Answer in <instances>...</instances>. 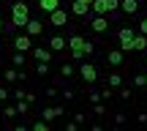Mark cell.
<instances>
[{
    "instance_id": "83f0119b",
    "label": "cell",
    "mask_w": 147,
    "mask_h": 131,
    "mask_svg": "<svg viewBox=\"0 0 147 131\" xmlns=\"http://www.w3.org/2000/svg\"><path fill=\"white\" fill-rule=\"evenodd\" d=\"M74 120H76L79 126H84V123H87V112H74Z\"/></svg>"
},
{
    "instance_id": "5b68a950",
    "label": "cell",
    "mask_w": 147,
    "mask_h": 131,
    "mask_svg": "<svg viewBox=\"0 0 147 131\" xmlns=\"http://www.w3.org/2000/svg\"><path fill=\"white\" fill-rule=\"evenodd\" d=\"M33 47H36V44H33V36H27V33H19V36H14V49L16 52H33Z\"/></svg>"
},
{
    "instance_id": "7a4b0ae2",
    "label": "cell",
    "mask_w": 147,
    "mask_h": 131,
    "mask_svg": "<svg viewBox=\"0 0 147 131\" xmlns=\"http://www.w3.org/2000/svg\"><path fill=\"white\" fill-rule=\"evenodd\" d=\"M90 11H93V14H104V16L117 14V11H120V0H93V3H90Z\"/></svg>"
},
{
    "instance_id": "ba28073f",
    "label": "cell",
    "mask_w": 147,
    "mask_h": 131,
    "mask_svg": "<svg viewBox=\"0 0 147 131\" xmlns=\"http://www.w3.org/2000/svg\"><path fill=\"white\" fill-rule=\"evenodd\" d=\"M65 22H68V11H63V8H55L52 14H49V25H52V27H63Z\"/></svg>"
},
{
    "instance_id": "8992f818",
    "label": "cell",
    "mask_w": 147,
    "mask_h": 131,
    "mask_svg": "<svg viewBox=\"0 0 147 131\" xmlns=\"http://www.w3.org/2000/svg\"><path fill=\"white\" fill-rule=\"evenodd\" d=\"M106 63H109V66H115V68L125 66V52H123L120 47H117V49H109V52H106Z\"/></svg>"
},
{
    "instance_id": "d6986e66",
    "label": "cell",
    "mask_w": 147,
    "mask_h": 131,
    "mask_svg": "<svg viewBox=\"0 0 147 131\" xmlns=\"http://www.w3.org/2000/svg\"><path fill=\"white\" fill-rule=\"evenodd\" d=\"M3 79L5 82H19V71L16 68H3Z\"/></svg>"
},
{
    "instance_id": "484cf974",
    "label": "cell",
    "mask_w": 147,
    "mask_h": 131,
    "mask_svg": "<svg viewBox=\"0 0 147 131\" xmlns=\"http://www.w3.org/2000/svg\"><path fill=\"white\" fill-rule=\"evenodd\" d=\"M71 58L76 60V63H82V60L87 58V55H84V49H71Z\"/></svg>"
},
{
    "instance_id": "4316f807",
    "label": "cell",
    "mask_w": 147,
    "mask_h": 131,
    "mask_svg": "<svg viewBox=\"0 0 147 131\" xmlns=\"http://www.w3.org/2000/svg\"><path fill=\"white\" fill-rule=\"evenodd\" d=\"M93 115H106V107H104V101H98V104H93Z\"/></svg>"
},
{
    "instance_id": "7402d4cb",
    "label": "cell",
    "mask_w": 147,
    "mask_h": 131,
    "mask_svg": "<svg viewBox=\"0 0 147 131\" xmlns=\"http://www.w3.org/2000/svg\"><path fill=\"white\" fill-rule=\"evenodd\" d=\"M49 74V63H41V60H36V77H47Z\"/></svg>"
},
{
    "instance_id": "1f68e13d",
    "label": "cell",
    "mask_w": 147,
    "mask_h": 131,
    "mask_svg": "<svg viewBox=\"0 0 147 131\" xmlns=\"http://www.w3.org/2000/svg\"><path fill=\"white\" fill-rule=\"evenodd\" d=\"M93 52H95V44L87 38V41H84V55H93Z\"/></svg>"
},
{
    "instance_id": "277c9868",
    "label": "cell",
    "mask_w": 147,
    "mask_h": 131,
    "mask_svg": "<svg viewBox=\"0 0 147 131\" xmlns=\"http://www.w3.org/2000/svg\"><path fill=\"white\" fill-rule=\"evenodd\" d=\"M76 71H79V77H82L84 82H90V85H93L95 79H98V68H95L93 63H90V60H87V63H84V60H82V63H79V68H76Z\"/></svg>"
},
{
    "instance_id": "836d02e7",
    "label": "cell",
    "mask_w": 147,
    "mask_h": 131,
    "mask_svg": "<svg viewBox=\"0 0 147 131\" xmlns=\"http://www.w3.org/2000/svg\"><path fill=\"white\" fill-rule=\"evenodd\" d=\"M74 96H76V93H74V88H65V90H63V98H65V101H71Z\"/></svg>"
},
{
    "instance_id": "9a60e30c",
    "label": "cell",
    "mask_w": 147,
    "mask_h": 131,
    "mask_svg": "<svg viewBox=\"0 0 147 131\" xmlns=\"http://www.w3.org/2000/svg\"><path fill=\"white\" fill-rule=\"evenodd\" d=\"M134 52H147V36L144 33H136L134 36Z\"/></svg>"
},
{
    "instance_id": "4dcf8cb0",
    "label": "cell",
    "mask_w": 147,
    "mask_h": 131,
    "mask_svg": "<svg viewBox=\"0 0 147 131\" xmlns=\"http://www.w3.org/2000/svg\"><path fill=\"white\" fill-rule=\"evenodd\" d=\"M98 101H104L101 93H98V90H90V104H98Z\"/></svg>"
},
{
    "instance_id": "b9f144b4",
    "label": "cell",
    "mask_w": 147,
    "mask_h": 131,
    "mask_svg": "<svg viewBox=\"0 0 147 131\" xmlns=\"http://www.w3.org/2000/svg\"><path fill=\"white\" fill-rule=\"evenodd\" d=\"M144 66H147V52H144Z\"/></svg>"
},
{
    "instance_id": "7c38bea8",
    "label": "cell",
    "mask_w": 147,
    "mask_h": 131,
    "mask_svg": "<svg viewBox=\"0 0 147 131\" xmlns=\"http://www.w3.org/2000/svg\"><path fill=\"white\" fill-rule=\"evenodd\" d=\"M33 58H36V60H41V63H52V49H47V47H33Z\"/></svg>"
},
{
    "instance_id": "ac0fdd59",
    "label": "cell",
    "mask_w": 147,
    "mask_h": 131,
    "mask_svg": "<svg viewBox=\"0 0 147 131\" xmlns=\"http://www.w3.org/2000/svg\"><path fill=\"white\" fill-rule=\"evenodd\" d=\"M84 36H68V49H84Z\"/></svg>"
},
{
    "instance_id": "7bdbcfd3",
    "label": "cell",
    "mask_w": 147,
    "mask_h": 131,
    "mask_svg": "<svg viewBox=\"0 0 147 131\" xmlns=\"http://www.w3.org/2000/svg\"><path fill=\"white\" fill-rule=\"evenodd\" d=\"M84 3H93V0H84Z\"/></svg>"
},
{
    "instance_id": "e0dca14e",
    "label": "cell",
    "mask_w": 147,
    "mask_h": 131,
    "mask_svg": "<svg viewBox=\"0 0 147 131\" xmlns=\"http://www.w3.org/2000/svg\"><path fill=\"white\" fill-rule=\"evenodd\" d=\"M106 85H109V88H115V90H120V88H123V77H120L117 71H112L109 77H106Z\"/></svg>"
},
{
    "instance_id": "ab89813d",
    "label": "cell",
    "mask_w": 147,
    "mask_h": 131,
    "mask_svg": "<svg viewBox=\"0 0 147 131\" xmlns=\"http://www.w3.org/2000/svg\"><path fill=\"white\" fill-rule=\"evenodd\" d=\"M136 120H139V123H147V112H139V115H136Z\"/></svg>"
},
{
    "instance_id": "f1b7e54d",
    "label": "cell",
    "mask_w": 147,
    "mask_h": 131,
    "mask_svg": "<svg viewBox=\"0 0 147 131\" xmlns=\"http://www.w3.org/2000/svg\"><path fill=\"white\" fill-rule=\"evenodd\" d=\"M8 96H11V90L0 85V104H5V101H8Z\"/></svg>"
},
{
    "instance_id": "44dd1931",
    "label": "cell",
    "mask_w": 147,
    "mask_h": 131,
    "mask_svg": "<svg viewBox=\"0 0 147 131\" xmlns=\"http://www.w3.org/2000/svg\"><path fill=\"white\" fill-rule=\"evenodd\" d=\"M30 128H33V131H49V128H52V123H49V120H44V117H41V120H36V123H33Z\"/></svg>"
},
{
    "instance_id": "52a82bcc",
    "label": "cell",
    "mask_w": 147,
    "mask_h": 131,
    "mask_svg": "<svg viewBox=\"0 0 147 131\" xmlns=\"http://www.w3.org/2000/svg\"><path fill=\"white\" fill-rule=\"evenodd\" d=\"M90 30H93V33H106V30H109V19H106L104 14H93V19H90Z\"/></svg>"
},
{
    "instance_id": "cb8c5ba5",
    "label": "cell",
    "mask_w": 147,
    "mask_h": 131,
    "mask_svg": "<svg viewBox=\"0 0 147 131\" xmlns=\"http://www.w3.org/2000/svg\"><path fill=\"white\" fill-rule=\"evenodd\" d=\"M19 112H16V107H3V117L5 120H11V117H16Z\"/></svg>"
},
{
    "instance_id": "f35d334b",
    "label": "cell",
    "mask_w": 147,
    "mask_h": 131,
    "mask_svg": "<svg viewBox=\"0 0 147 131\" xmlns=\"http://www.w3.org/2000/svg\"><path fill=\"white\" fill-rule=\"evenodd\" d=\"M139 33H144V36H147V16H144L142 22H139Z\"/></svg>"
},
{
    "instance_id": "8d00e7d4",
    "label": "cell",
    "mask_w": 147,
    "mask_h": 131,
    "mask_svg": "<svg viewBox=\"0 0 147 131\" xmlns=\"http://www.w3.org/2000/svg\"><path fill=\"white\" fill-rule=\"evenodd\" d=\"M115 123H117V126H123V123H125V115H123V112H115Z\"/></svg>"
},
{
    "instance_id": "8fae6325",
    "label": "cell",
    "mask_w": 147,
    "mask_h": 131,
    "mask_svg": "<svg viewBox=\"0 0 147 131\" xmlns=\"http://www.w3.org/2000/svg\"><path fill=\"white\" fill-rule=\"evenodd\" d=\"M47 44H49L52 52H65V49H68V38H63V36H52Z\"/></svg>"
},
{
    "instance_id": "603a6c76",
    "label": "cell",
    "mask_w": 147,
    "mask_h": 131,
    "mask_svg": "<svg viewBox=\"0 0 147 131\" xmlns=\"http://www.w3.org/2000/svg\"><path fill=\"white\" fill-rule=\"evenodd\" d=\"M16 112H19V115H27V112H30V101H27V98L16 101Z\"/></svg>"
},
{
    "instance_id": "f546056e",
    "label": "cell",
    "mask_w": 147,
    "mask_h": 131,
    "mask_svg": "<svg viewBox=\"0 0 147 131\" xmlns=\"http://www.w3.org/2000/svg\"><path fill=\"white\" fill-rule=\"evenodd\" d=\"M134 85H136V88H147V82H144V74H136V77H134Z\"/></svg>"
},
{
    "instance_id": "60d3db41",
    "label": "cell",
    "mask_w": 147,
    "mask_h": 131,
    "mask_svg": "<svg viewBox=\"0 0 147 131\" xmlns=\"http://www.w3.org/2000/svg\"><path fill=\"white\" fill-rule=\"evenodd\" d=\"M3 30H5V25H3V19H0V36H3Z\"/></svg>"
},
{
    "instance_id": "6da1fadb",
    "label": "cell",
    "mask_w": 147,
    "mask_h": 131,
    "mask_svg": "<svg viewBox=\"0 0 147 131\" xmlns=\"http://www.w3.org/2000/svg\"><path fill=\"white\" fill-rule=\"evenodd\" d=\"M27 19H30V5H27L25 0H16V3H11V22H14L19 30H25Z\"/></svg>"
},
{
    "instance_id": "4fadbf2b",
    "label": "cell",
    "mask_w": 147,
    "mask_h": 131,
    "mask_svg": "<svg viewBox=\"0 0 147 131\" xmlns=\"http://www.w3.org/2000/svg\"><path fill=\"white\" fill-rule=\"evenodd\" d=\"M71 14L79 16V19L87 16V14H90V3H84V0H74V3H71Z\"/></svg>"
},
{
    "instance_id": "ffe728a7",
    "label": "cell",
    "mask_w": 147,
    "mask_h": 131,
    "mask_svg": "<svg viewBox=\"0 0 147 131\" xmlns=\"http://www.w3.org/2000/svg\"><path fill=\"white\" fill-rule=\"evenodd\" d=\"M74 74H76V68H74L71 63H63V66H60V77H63V79H71Z\"/></svg>"
},
{
    "instance_id": "2e32d148",
    "label": "cell",
    "mask_w": 147,
    "mask_h": 131,
    "mask_svg": "<svg viewBox=\"0 0 147 131\" xmlns=\"http://www.w3.org/2000/svg\"><path fill=\"white\" fill-rule=\"evenodd\" d=\"M38 8H41L44 14H52L55 8H60V0H38Z\"/></svg>"
},
{
    "instance_id": "d4e9b609",
    "label": "cell",
    "mask_w": 147,
    "mask_h": 131,
    "mask_svg": "<svg viewBox=\"0 0 147 131\" xmlns=\"http://www.w3.org/2000/svg\"><path fill=\"white\" fill-rule=\"evenodd\" d=\"M25 58H27V55H25V52H16V55H14V58H11V63H14L16 68H19V66H25Z\"/></svg>"
},
{
    "instance_id": "e575fe53",
    "label": "cell",
    "mask_w": 147,
    "mask_h": 131,
    "mask_svg": "<svg viewBox=\"0 0 147 131\" xmlns=\"http://www.w3.org/2000/svg\"><path fill=\"white\" fill-rule=\"evenodd\" d=\"M11 96H14V98H16V101H22V98H25V96H27V93H25V90H11Z\"/></svg>"
},
{
    "instance_id": "d6a6232c",
    "label": "cell",
    "mask_w": 147,
    "mask_h": 131,
    "mask_svg": "<svg viewBox=\"0 0 147 131\" xmlns=\"http://www.w3.org/2000/svg\"><path fill=\"white\" fill-rule=\"evenodd\" d=\"M131 96H134V93H131L128 88H120V98H123V101H131Z\"/></svg>"
},
{
    "instance_id": "d590c367",
    "label": "cell",
    "mask_w": 147,
    "mask_h": 131,
    "mask_svg": "<svg viewBox=\"0 0 147 131\" xmlns=\"http://www.w3.org/2000/svg\"><path fill=\"white\" fill-rule=\"evenodd\" d=\"M112 93H115V90H112V88H106V90H101V98H104V101H109V98H112Z\"/></svg>"
},
{
    "instance_id": "3957f363",
    "label": "cell",
    "mask_w": 147,
    "mask_h": 131,
    "mask_svg": "<svg viewBox=\"0 0 147 131\" xmlns=\"http://www.w3.org/2000/svg\"><path fill=\"white\" fill-rule=\"evenodd\" d=\"M134 36H136L134 27H120V30H117V44H120V49L125 55L134 52Z\"/></svg>"
},
{
    "instance_id": "ee69618b",
    "label": "cell",
    "mask_w": 147,
    "mask_h": 131,
    "mask_svg": "<svg viewBox=\"0 0 147 131\" xmlns=\"http://www.w3.org/2000/svg\"><path fill=\"white\" fill-rule=\"evenodd\" d=\"M144 82H147V74H144Z\"/></svg>"
},
{
    "instance_id": "30bf717a",
    "label": "cell",
    "mask_w": 147,
    "mask_h": 131,
    "mask_svg": "<svg viewBox=\"0 0 147 131\" xmlns=\"http://www.w3.org/2000/svg\"><path fill=\"white\" fill-rule=\"evenodd\" d=\"M63 115H65L63 107H44V109H41V117H44V120H49V123L57 120V117H63Z\"/></svg>"
},
{
    "instance_id": "74e56055",
    "label": "cell",
    "mask_w": 147,
    "mask_h": 131,
    "mask_svg": "<svg viewBox=\"0 0 147 131\" xmlns=\"http://www.w3.org/2000/svg\"><path fill=\"white\" fill-rule=\"evenodd\" d=\"M79 128V123L76 120H71V123H65V131H76Z\"/></svg>"
},
{
    "instance_id": "5bb4252c",
    "label": "cell",
    "mask_w": 147,
    "mask_h": 131,
    "mask_svg": "<svg viewBox=\"0 0 147 131\" xmlns=\"http://www.w3.org/2000/svg\"><path fill=\"white\" fill-rule=\"evenodd\" d=\"M120 11L128 14V16L139 14V0H120Z\"/></svg>"
},
{
    "instance_id": "9c48e42d",
    "label": "cell",
    "mask_w": 147,
    "mask_h": 131,
    "mask_svg": "<svg viewBox=\"0 0 147 131\" xmlns=\"http://www.w3.org/2000/svg\"><path fill=\"white\" fill-rule=\"evenodd\" d=\"M25 33H27V36H33V38L41 36V33H44V22L36 19V16H30V19H27V25H25Z\"/></svg>"
}]
</instances>
